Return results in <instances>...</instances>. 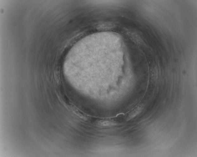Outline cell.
Returning <instances> with one entry per match:
<instances>
[{
  "instance_id": "cell-1",
  "label": "cell",
  "mask_w": 197,
  "mask_h": 157,
  "mask_svg": "<svg viewBox=\"0 0 197 157\" xmlns=\"http://www.w3.org/2000/svg\"><path fill=\"white\" fill-rule=\"evenodd\" d=\"M144 106L143 103H140L130 111L124 114L125 121H128L140 113L143 109Z\"/></svg>"
}]
</instances>
